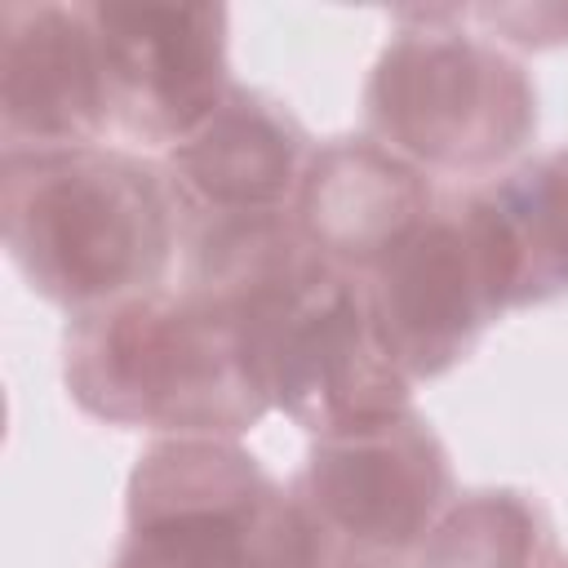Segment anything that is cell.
Listing matches in <instances>:
<instances>
[{
	"mask_svg": "<svg viewBox=\"0 0 568 568\" xmlns=\"http://www.w3.org/2000/svg\"><path fill=\"white\" fill-rule=\"evenodd\" d=\"M315 142L271 93L235 84L226 102L160 155L182 213V235L217 222L293 217Z\"/></svg>",
	"mask_w": 568,
	"mask_h": 568,
	"instance_id": "obj_9",
	"label": "cell"
},
{
	"mask_svg": "<svg viewBox=\"0 0 568 568\" xmlns=\"http://www.w3.org/2000/svg\"><path fill=\"white\" fill-rule=\"evenodd\" d=\"M0 231L18 275L84 315L164 288L182 213L160 160L138 151H0Z\"/></svg>",
	"mask_w": 568,
	"mask_h": 568,
	"instance_id": "obj_2",
	"label": "cell"
},
{
	"mask_svg": "<svg viewBox=\"0 0 568 568\" xmlns=\"http://www.w3.org/2000/svg\"><path fill=\"white\" fill-rule=\"evenodd\" d=\"M111 93L89 4L0 9V151L106 146Z\"/></svg>",
	"mask_w": 568,
	"mask_h": 568,
	"instance_id": "obj_10",
	"label": "cell"
},
{
	"mask_svg": "<svg viewBox=\"0 0 568 568\" xmlns=\"http://www.w3.org/2000/svg\"><path fill=\"white\" fill-rule=\"evenodd\" d=\"M497 248L510 311L568 293V142L546 146L470 191Z\"/></svg>",
	"mask_w": 568,
	"mask_h": 568,
	"instance_id": "obj_12",
	"label": "cell"
},
{
	"mask_svg": "<svg viewBox=\"0 0 568 568\" xmlns=\"http://www.w3.org/2000/svg\"><path fill=\"white\" fill-rule=\"evenodd\" d=\"M62 382L80 413L160 439H240L271 413L240 324L186 284L71 315Z\"/></svg>",
	"mask_w": 568,
	"mask_h": 568,
	"instance_id": "obj_3",
	"label": "cell"
},
{
	"mask_svg": "<svg viewBox=\"0 0 568 568\" xmlns=\"http://www.w3.org/2000/svg\"><path fill=\"white\" fill-rule=\"evenodd\" d=\"M550 568H568V559H564V555H559V559H555V564H550Z\"/></svg>",
	"mask_w": 568,
	"mask_h": 568,
	"instance_id": "obj_15",
	"label": "cell"
},
{
	"mask_svg": "<svg viewBox=\"0 0 568 568\" xmlns=\"http://www.w3.org/2000/svg\"><path fill=\"white\" fill-rule=\"evenodd\" d=\"M111 133L160 155L191 138L235 89L226 58L231 13L222 4H89Z\"/></svg>",
	"mask_w": 568,
	"mask_h": 568,
	"instance_id": "obj_8",
	"label": "cell"
},
{
	"mask_svg": "<svg viewBox=\"0 0 568 568\" xmlns=\"http://www.w3.org/2000/svg\"><path fill=\"white\" fill-rule=\"evenodd\" d=\"M466 18L497 44L550 49L568 40V4H466Z\"/></svg>",
	"mask_w": 568,
	"mask_h": 568,
	"instance_id": "obj_14",
	"label": "cell"
},
{
	"mask_svg": "<svg viewBox=\"0 0 568 568\" xmlns=\"http://www.w3.org/2000/svg\"><path fill=\"white\" fill-rule=\"evenodd\" d=\"M186 288L240 324L271 413L311 439L413 408V382L390 359L364 284L324 262L293 217L195 226Z\"/></svg>",
	"mask_w": 568,
	"mask_h": 568,
	"instance_id": "obj_1",
	"label": "cell"
},
{
	"mask_svg": "<svg viewBox=\"0 0 568 568\" xmlns=\"http://www.w3.org/2000/svg\"><path fill=\"white\" fill-rule=\"evenodd\" d=\"M439 195L435 178L386 151L377 138L346 133L315 146L293 222L324 262L364 280L439 204Z\"/></svg>",
	"mask_w": 568,
	"mask_h": 568,
	"instance_id": "obj_11",
	"label": "cell"
},
{
	"mask_svg": "<svg viewBox=\"0 0 568 568\" xmlns=\"http://www.w3.org/2000/svg\"><path fill=\"white\" fill-rule=\"evenodd\" d=\"M373 324L408 382H430L457 368L493 320L510 311L497 248L470 200L439 204L359 280Z\"/></svg>",
	"mask_w": 568,
	"mask_h": 568,
	"instance_id": "obj_7",
	"label": "cell"
},
{
	"mask_svg": "<svg viewBox=\"0 0 568 568\" xmlns=\"http://www.w3.org/2000/svg\"><path fill=\"white\" fill-rule=\"evenodd\" d=\"M111 568H324L284 484L240 439H155L129 470Z\"/></svg>",
	"mask_w": 568,
	"mask_h": 568,
	"instance_id": "obj_5",
	"label": "cell"
},
{
	"mask_svg": "<svg viewBox=\"0 0 568 568\" xmlns=\"http://www.w3.org/2000/svg\"><path fill=\"white\" fill-rule=\"evenodd\" d=\"M395 36L364 84V133L426 178H493L537 133L524 62L466 4L395 9Z\"/></svg>",
	"mask_w": 568,
	"mask_h": 568,
	"instance_id": "obj_4",
	"label": "cell"
},
{
	"mask_svg": "<svg viewBox=\"0 0 568 568\" xmlns=\"http://www.w3.org/2000/svg\"><path fill=\"white\" fill-rule=\"evenodd\" d=\"M288 497L324 568H413L426 532L453 506V462L435 426L408 408L315 435Z\"/></svg>",
	"mask_w": 568,
	"mask_h": 568,
	"instance_id": "obj_6",
	"label": "cell"
},
{
	"mask_svg": "<svg viewBox=\"0 0 568 568\" xmlns=\"http://www.w3.org/2000/svg\"><path fill=\"white\" fill-rule=\"evenodd\" d=\"M555 559V528L541 501L501 484L453 497L413 568H550Z\"/></svg>",
	"mask_w": 568,
	"mask_h": 568,
	"instance_id": "obj_13",
	"label": "cell"
}]
</instances>
